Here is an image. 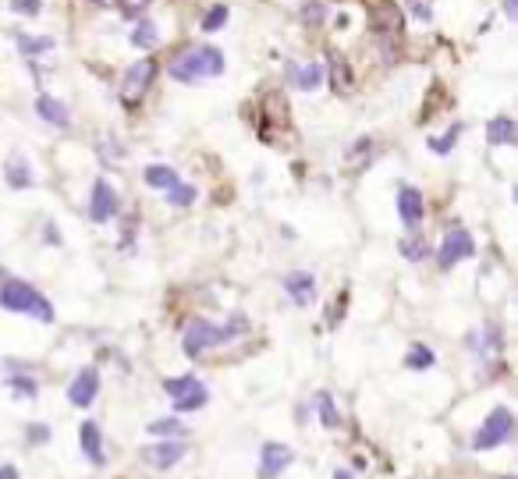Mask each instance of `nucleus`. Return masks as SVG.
Returning a JSON list of instances; mask_svg holds the SVG:
<instances>
[{"mask_svg": "<svg viewBox=\"0 0 518 479\" xmlns=\"http://www.w3.org/2000/svg\"><path fill=\"white\" fill-rule=\"evenodd\" d=\"M132 43H135L139 50H153V47L160 43V32H157V25H153L149 18H142V21L135 25V32H132Z\"/></svg>", "mask_w": 518, "mask_h": 479, "instance_id": "4be33fe9", "label": "nucleus"}, {"mask_svg": "<svg viewBox=\"0 0 518 479\" xmlns=\"http://www.w3.org/2000/svg\"><path fill=\"white\" fill-rule=\"evenodd\" d=\"M36 114H39L47 124H57V128H68V124H72L68 107H64L61 99H54V96H39V99H36Z\"/></svg>", "mask_w": 518, "mask_h": 479, "instance_id": "dca6fc26", "label": "nucleus"}, {"mask_svg": "<svg viewBox=\"0 0 518 479\" xmlns=\"http://www.w3.org/2000/svg\"><path fill=\"white\" fill-rule=\"evenodd\" d=\"M515 139H518V128L508 114H501V117H494V121L487 124V142H490V146H512Z\"/></svg>", "mask_w": 518, "mask_h": 479, "instance_id": "f3484780", "label": "nucleus"}, {"mask_svg": "<svg viewBox=\"0 0 518 479\" xmlns=\"http://www.w3.org/2000/svg\"><path fill=\"white\" fill-rule=\"evenodd\" d=\"M288 79L302 90V93H312V90H319L323 86V79H327V72H323V64L319 61H310V64H288Z\"/></svg>", "mask_w": 518, "mask_h": 479, "instance_id": "ddd939ff", "label": "nucleus"}, {"mask_svg": "<svg viewBox=\"0 0 518 479\" xmlns=\"http://www.w3.org/2000/svg\"><path fill=\"white\" fill-rule=\"evenodd\" d=\"M79 441H82V455L93 462V466H104L106 455H104V437H100V426L89 419V423H82V430H79Z\"/></svg>", "mask_w": 518, "mask_h": 479, "instance_id": "2eb2a0df", "label": "nucleus"}, {"mask_svg": "<svg viewBox=\"0 0 518 479\" xmlns=\"http://www.w3.org/2000/svg\"><path fill=\"white\" fill-rule=\"evenodd\" d=\"M334 479H352V476H348V473H344V469H341V473H334Z\"/></svg>", "mask_w": 518, "mask_h": 479, "instance_id": "a19ab883", "label": "nucleus"}, {"mask_svg": "<svg viewBox=\"0 0 518 479\" xmlns=\"http://www.w3.org/2000/svg\"><path fill=\"white\" fill-rule=\"evenodd\" d=\"M18 50L25 54V57H36V54H47V50H54V39L50 36H39V39H32V36H18Z\"/></svg>", "mask_w": 518, "mask_h": 479, "instance_id": "b1692460", "label": "nucleus"}, {"mask_svg": "<svg viewBox=\"0 0 518 479\" xmlns=\"http://www.w3.org/2000/svg\"><path fill=\"white\" fill-rule=\"evenodd\" d=\"M505 14L515 21V18H518V0H505Z\"/></svg>", "mask_w": 518, "mask_h": 479, "instance_id": "58836bf2", "label": "nucleus"}, {"mask_svg": "<svg viewBox=\"0 0 518 479\" xmlns=\"http://www.w3.org/2000/svg\"><path fill=\"white\" fill-rule=\"evenodd\" d=\"M182 455H185V448H182L178 441H164V444L146 448V451H142V462L153 466V469H171V466L182 462Z\"/></svg>", "mask_w": 518, "mask_h": 479, "instance_id": "f8f14e48", "label": "nucleus"}, {"mask_svg": "<svg viewBox=\"0 0 518 479\" xmlns=\"http://www.w3.org/2000/svg\"><path fill=\"white\" fill-rule=\"evenodd\" d=\"M245 327H249L245 316H234V320L224 323V327H217V323H209V320H192V323L185 327V341H182V348H185L189 359H200L207 348L227 345V341H231L234 334H242Z\"/></svg>", "mask_w": 518, "mask_h": 479, "instance_id": "f03ea898", "label": "nucleus"}, {"mask_svg": "<svg viewBox=\"0 0 518 479\" xmlns=\"http://www.w3.org/2000/svg\"><path fill=\"white\" fill-rule=\"evenodd\" d=\"M472 256H476L472 235H469L465 227H451V231L444 235V245H440V267L447 270V267H454V263H462V260H472Z\"/></svg>", "mask_w": 518, "mask_h": 479, "instance_id": "0eeeda50", "label": "nucleus"}, {"mask_svg": "<svg viewBox=\"0 0 518 479\" xmlns=\"http://www.w3.org/2000/svg\"><path fill=\"white\" fill-rule=\"evenodd\" d=\"M398 252H402L405 260H412V263H419V260H426V256H429V245H426L422 238H402Z\"/></svg>", "mask_w": 518, "mask_h": 479, "instance_id": "a878e982", "label": "nucleus"}, {"mask_svg": "<svg viewBox=\"0 0 518 479\" xmlns=\"http://www.w3.org/2000/svg\"><path fill=\"white\" fill-rule=\"evenodd\" d=\"M117 210H121V199H117V192L110 182H97L93 185V195H89V217L97 220V224H106V220H114L117 217Z\"/></svg>", "mask_w": 518, "mask_h": 479, "instance_id": "6e6552de", "label": "nucleus"}, {"mask_svg": "<svg viewBox=\"0 0 518 479\" xmlns=\"http://www.w3.org/2000/svg\"><path fill=\"white\" fill-rule=\"evenodd\" d=\"M483 338H487L483 345L476 341V345H469V348H480V352H501V327H497V323H487V327H483Z\"/></svg>", "mask_w": 518, "mask_h": 479, "instance_id": "c756f323", "label": "nucleus"}, {"mask_svg": "<svg viewBox=\"0 0 518 479\" xmlns=\"http://www.w3.org/2000/svg\"><path fill=\"white\" fill-rule=\"evenodd\" d=\"M458 135H462V124H454V128H451L447 135H440V139H429V150H433V153H440V157H447V153L454 150Z\"/></svg>", "mask_w": 518, "mask_h": 479, "instance_id": "c85d7f7f", "label": "nucleus"}, {"mask_svg": "<svg viewBox=\"0 0 518 479\" xmlns=\"http://www.w3.org/2000/svg\"><path fill=\"white\" fill-rule=\"evenodd\" d=\"M402 21H405V14H402V7H398V4L384 0V4H377V7H373V32H380V36L398 32V29H402Z\"/></svg>", "mask_w": 518, "mask_h": 479, "instance_id": "4468645a", "label": "nucleus"}, {"mask_svg": "<svg viewBox=\"0 0 518 479\" xmlns=\"http://www.w3.org/2000/svg\"><path fill=\"white\" fill-rule=\"evenodd\" d=\"M292 462H295L292 448H284V444H263V451H259V479H277Z\"/></svg>", "mask_w": 518, "mask_h": 479, "instance_id": "1a4fd4ad", "label": "nucleus"}, {"mask_svg": "<svg viewBox=\"0 0 518 479\" xmlns=\"http://www.w3.org/2000/svg\"><path fill=\"white\" fill-rule=\"evenodd\" d=\"M284 291L292 295V302L310 305L312 298H316V278H312V274H292V278L284 281Z\"/></svg>", "mask_w": 518, "mask_h": 479, "instance_id": "a211bd4d", "label": "nucleus"}, {"mask_svg": "<svg viewBox=\"0 0 518 479\" xmlns=\"http://www.w3.org/2000/svg\"><path fill=\"white\" fill-rule=\"evenodd\" d=\"M167 72H171L174 82H185V86L203 82V79H217V75H224V54L217 47H189L185 54H178L171 61Z\"/></svg>", "mask_w": 518, "mask_h": 479, "instance_id": "f257e3e1", "label": "nucleus"}, {"mask_svg": "<svg viewBox=\"0 0 518 479\" xmlns=\"http://www.w3.org/2000/svg\"><path fill=\"white\" fill-rule=\"evenodd\" d=\"M323 18H327V4H323V0H310V4L302 7V21H306V25H319Z\"/></svg>", "mask_w": 518, "mask_h": 479, "instance_id": "2f4dec72", "label": "nucleus"}, {"mask_svg": "<svg viewBox=\"0 0 518 479\" xmlns=\"http://www.w3.org/2000/svg\"><path fill=\"white\" fill-rule=\"evenodd\" d=\"M153 79H157V64H153V57L132 64V68L124 72V82H121V103H124V107H135V103L142 99V93L153 86Z\"/></svg>", "mask_w": 518, "mask_h": 479, "instance_id": "423d86ee", "label": "nucleus"}, {"mask_svg": "<svg viewBox=\"0 0 518 479\" xmlns=\"http://www.w3.org/2000/svg\"><path fill=\"white\" fill-rule=\"evenodd\" d=\"M142 182H146L149 189H171V185L178 182V171L167 167V164H153V167L142 171Z\"/></svg>", "mask_w": 518, "mask_h": 479, "instance_id": "6ab92c4d", "label": "nucleus"}, {"mask_svg": "<svg viewBox=\"0 0 518 479\" xmlns=\"http://www.w3.org/2000/svg\"><path fill=\"white\" fill-rule=\"evenodd\" d=\"M164 390L171 394V401H174V412H200V408H203V405L209 401V390L200 381H196L192 373L164 381Z\"/></svg>", "mask_w": 518, "mask_h": 479, "instance_id": "39448f33", "label": "nucleus"}, {"mask_svg": "<svg viewBox=\"0 0 518 479\" xmlns=\"http://www.w3.org/2000/svg\"><path fill=\"white\" fill-rule=\"evenodd\" d=\"M330 82H334L337 93H348V90H352V68L344 64L341 54H330Z\"/></svg>", "mask_w": 518, "mask_h": 479, "instance_id": "412c9836", "label": "nucleus"}, {"mask_svg": "<svg viewBox=\"0 0 518 479\" xmlns=\"http://www.w3.org/2000/svg\"><path fill=\"white\" fill-rule=\"evenodd\" d=\"M0 479H18V469L14 466H0Z\"/></svg>", "mask_w": 518, "mask_h": 479, "instance_id": "ea45409f", "label": "nucleus"}, {"mask_svg": "<svg viewBox=\"0 0 518 479\" xmlns=\"http://www.w3.org/2000/svg\"><path fill=\"white\" fill-rule=\"evenodd\" d=\"M146 430H149V433H157V437H185V433H189L178 419H157V423H149Z\"/></svg>", "mask_w": 518, "mask_h": 479, "instance_id": "bb28decb", "label": "nucleus"}, {"mask_svg": "<svg viewBox=\"0 0 518 479\" xmlns=\"http://www.w3.org/2000/svg\"><path fill=\"white\" fill-rule=\"evenodd\" d=\"M409 11H412L419 21H429V18H433V11H429L426 4H419V0H412V4H409Z\"/></svg>", "mask_w": 518, "mask_h": 479, "instance_id": "e433bc0d", "label": "nucleus"}, {"mask_svg": "<svg viewBox=\"0 0 518 479\" xmlns=\"http://www.w3.org/2000/svg\"><path fill=\"white\" fill-rule=\"evenodd\" d=\"M398 217H402V224L415 231L419 224H422V192L412 189V185H402L398 189Z\"/></svg>", "mask_w": 518, "mask_h": 479, "instance_id": "9b49d317", "label": "nucleus"}, {"mask_svg": "<svg viewBox=\"0 0 518 479\" xmlns=\"http://www.w3.org/2000/svg\"><path fill=\"white\" fill-rule=\"evenodd\" d=\"M0 309L7 312H21V316H36L43 323H54V305L25 281H4L0 285Z\"/></svg>", "mask_w": 518, "mask_h": 479, "instance_id": "7ed1b4c3", "label": "nucleus"}, {"mask_svg": "<svg viewBox=\"0 0 518 479\" xmlns=\"http://www.w3.org/2000/svg\"><path fill=\"white\" fill-rule=\"evenodd\" d=\"M97 390H100V373H97L93 366H86V370H79V377L72 381V387H68V398H72V405L89 408V405H93V398H97Z\"/></svg>", "mask_w": 518, "mask_h": 479, "instance_id": "9d476101", "label": "nucleus"}, {"mask_svg": "<svg viewBox=\"0 0 518 479\" xmlns=\"http://www.w3.org/2000/svg\"><path fill=\"white\" fill-rule=\"evenodd\" d=\"M29 441H32V444H47V441H50V430H47L43 423H32V426H29Z\"/></svg>", "mask_w": 518, "mask_h": 479, "instance_id": "c9c22d12", "label": "nucleus"}, {"mask_svg": "<svg viewBox=\"0 0 518 479\" xmlns=\"http://www.w3.org/2000/svg\"><path fill=\"white\" fill-rule=\"evenodd\" d=\"M512 433H515V415H512L508 408H494V412L483 419V426L476 430L472 448H476V451H490V448L512 441Z\"/></svg>", "mask_w": 518, "mask_h": 479, "instance_id": "20e7f679", "label": "nucleus"}, {"mask_svg": "<svg viewBox=\"0 0 518 479\" xmlns=\"http://www.w3.org/2000/svg\"><path fill=\"white\" fill-rule=\"evenodd\" d=\"M433 363H437V355H433V348H426V345H412V352H409V359H405L409 370H429Z\"/></svg>", "mask_w": 518, "mask_h": 479, "instance_id": "393cba45", "label": "nucleus"}, {"mask_svg": "<svg viewBox=\"0 0 518 479\" xmlns=\"http://www.w3.org/2000/svg\"><path fill=\"white\" fill-rule=\"evenodd\" d=\"M142 4H146V0H128V4H121V11H124L128 18H135V14L142 11Z\"/></svg>", "mask_w": 518, "mask_h": 479, "instance_id": "4c0bfd02", "label": "nucleus"}, {"mask_svg": "<svg viewBox=\"0 0 518 479\" xmlns=\"http://www.w3.org/2000/svg\"><path fill=\"white\" fill-rule=\"evenodd\" d=\"M4 178H7V185H11V189H29V185H32V175H29V164H25L21 157H14V160H7V167H4Z\"/></svg>", "mask_w": 518, "mask_h": 479, "instance_id": "aec40b11", "label": "nucleus"}, {"mask_svg": "<svg viewBox=\"0 0 518 479\" xmlns=\"http://www.w3.org/2000/svg\"><path fill=\"white\" fill-rule=\"evenodd\" d=\"M369 153H373V139H359V146H355V150L348 153V160L355 164V160L362 157V167H366V157H369Z\"/></svg>", "mask_w": 518, "mask_h": 479, "instance_id": "f704fd0d", "label": "nucleus"}, {"mask_svg": "<svg viewBox=\"0 0 518 479\" xmlns=\"http://www.w3.org/2000/svg\"><path fill=\"white\" fill-rule=\"evenodd\" d=\"M7 7H11V11H18V14L36 18V14L43 11V0H7Z\"/></svg>", "mask_w": 518, "mask_h": 479, "instance_id": "72a5a7b5", "label": "nucleus"}, {"mask_svg": "<svg viewBox=\"0 0 518 479\" xmlns=\"http://www.w3.org/2000/svg\"><path fill=\"white\" fill-rule=\"evenodd\" d=\"M167 202H171V206H192V202H196V189H192V185L174 182V185L167 189Z\"/></svg>", "mask_w": 518, "mask_h": 479, "instance_id": "cd10ccee", "label": "nucleus"}, {"mask_svg": "<svg viewBox=\"0 0 518 479\" xmlns=\"http://www.w3.org/2000/svg\"><path fill=\"white\" fill-rule=\"evenodd\" d=\"M7 387L14 390V394H21V398H36V381H29V377H7Z\"/></svg>", "mask_w": 518, "mask_h": 479, "instance_id": "473e14b6", "label": "nucleus"}, {"mask_svg": "<svg viewBox=\"0 0 518 479\" xmlns=\"http://www.w3.org/2000/svg\"><path fill=\"white\" fill-rule=\"evenodd\" d=\"M224 21H227V7H224V4H213L207 14H203V32L224 29Z\"/></svg>", "mask_w": 518, "mask_h": 479, "instance_id": "7c9ffc66", "label": "nucleus"}, {"mask_svg": "<svg viewBox=\"0 0 518 479\" xmlns=\"http://www.w3.org/2000/svg\"><path fill=\"white\" fill-rule=\"evenodd\" d=\"M316 412H319V423H323L327 430H337V426H341V415H337L334 398H330L327 390H319V394H316Z\"/></svg>", "mask_w": 518, "mask_h": 479, "instance_id": "5701e85b", "label": "nucleus"}]
</instances>
